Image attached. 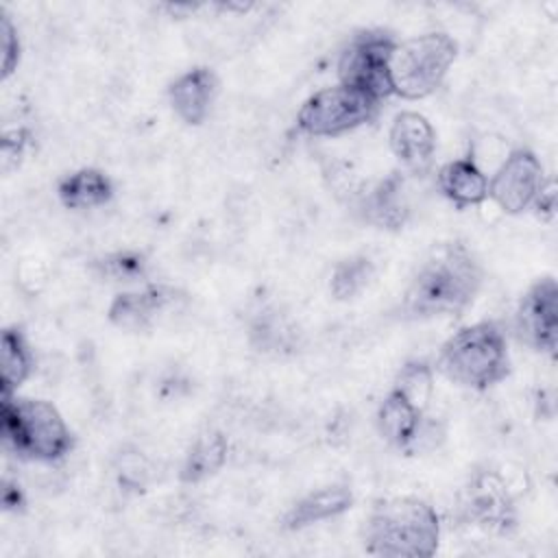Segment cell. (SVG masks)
Instances as JSON below:
<instances>
[{
    "label": "cell",
    "instance_id": "obj_9",
    "mask_svg": "<svg viewBox=\"0 0 558 558\" xmlns=\"http://www.w3.org/2000/svg\"><path fill=\"white\" fill-rule=\"evenodd\" d=\"M514 329L534 351L554 353L558 340V286L551 277L538 279L521 299Z\"/></svg>",
    "mask_w": 558,
    "mask_h": 558
},
{
    "label": "cell",
    "instance_id": "obj_2",
    "mask_svg": "<svg viewBox=\"0 0 558 558\" xmlns=\"http://www.w3.org/2000/svg\"><path fill=\"white\" fill-rule=\"evenodd\" d=\"M438 536V514L414 497L386 499L366 521V551L375 556L427 558L436 551Z\"/></svg>",
    "mask_w": 558,
    "mask_h": 558
},
{
    "label": "cell",
    "instance_id": "obj_18",
    "mask_svg": "<svg viewBox=\"0 0 558 558\" xmlns=\"http://www.w3.org/2000/svg\"><path fill=\"white\" fill-rule=\"evenodd\" d=\"M401 192V179L397 174L377 183L364 198V218L384 229H399L408 218V205Z\"/></svg>",
    "mask_w": 558,
    "mask_h": 558
},
{
    "label": "cell",
    "instance_id": "obj_5",
    "mask_svg": "<svg viewBox=\"0 0 558 558\" xmlns=\"http://www.w3.org/2000/svg\"><path fill=\"white\" fill-rule=\"evenodd\" d=\"M456 41L445 33H425L395 46L390 57L392 94L423 98L445 78L456 59Z\"/></svg>",
    "mask_w": 558,
    "mask_h": 558
},
{
    "label": "cell",
    "instance_id": "obj_23",
    "mask_svg": "<svg viewBox=\"0 0 558 558\" xmlns=\"http://www.w3.org/2000/svg\"><path fill=\"white\" fill-rule=\"evenodd\" d=\"M96 266L100 275L109 277L111 281H137L146 275V262L135 253H113L102 257Z\"/></svg>",
    "mask_w": 558,
    "mask_h": 558
},
{
    "label": "cell",
    "instance_id": "obj_17",
    "mask_svg": "<svg viewBox=\"0 0 558 558\" xmlns=\"http://www.w3.org/2000/svg\"><path fill=\"white\" fill-rule=\"evenodd\" d=\"M57 194L70 209H92L105 205L113 196V185L100 170L83 168L63 177L59 181Z\"/></svg>",
    "mask_w": 558,
    "mask_h": 558
},
{
    "label": "cell",
    "instance_id": "obj_24",
    "mask_svg": "<svg viewBox=\"0 0 558 558\" xmlns=\"http://www.w3.org/2000/svg\"><path fill=\"white\" fill-rule=\"evenodd\" d=\"M0 44H2V76H11V72L17 65L20 59V41H17V33L15 26L11 24L9 15L2 13L0 20Z\"/></svg>",
    "mask_w": 558,
    "mask_h": 558
},
{
    "label": "cell",
    "instance_id": "obj_13",
    "mask_svg": "<svg viewBox=\"0 0 558 558\" xmlns=\"http://www.w3.org/2000/svg\"><path fill=\"white\" fill-rule=\"evenodd\" d=\"M218 81L211 70L194 68L170 85V102L177 116L187 124H201L216 98Z\"/></svg>",
    "mask_w": 558,
    "mask_h": 558
},
{
    "label": "cell",
    "instance_id": "obj_19",
    "mask_svg": "<svg viewBox=\"0 0 558 558\" xmlns=\"http://www.w3.org/2000/svg\"><path fill=\"white\" fill-rule=\"evenodd\" d=\"M33 357L24 336L17 329H4L0 342V384L2 397H11L31 375Z\"/></svg>",
    "mask_w": 558,
    "mask_h": 558
},
{
    "label": "cell",
    "instance_id": "obj_26",
    "mask_svg": "<svg viewBox=\"0 0 558 558\" xmlns=\"http://www.w3.org/2000/svg\"><path fill=\"white\" fill-rule=\"evenodd\" d=\"M2 504L7 506V508H15V506H20L22 504V493L17 490V486H13V484H4V488H2Z\"/></svg>",
    "mask_w": 558,
    "mask_h": 558
},
{
    "label": "cell",
    "instance_id": "obj_25",
    "mask_svg": "<svg viewBox=\"0 0 558 558\" xmlns=\"http://www.w3.org/2000/svg\"><path fill=\"white\" fill-rule=\"evenodd\" d=\"M24 146H26V131H11V133H4V140H2V166L4 170H9V161H17L24 153Z\"/></svg>",
    "mask_w": 558,
    "mask_h": 558
},
{
    "label": "cell",
    "instance_id": "obj_3",
    "mask_svg": "<svg viewBox=\"0 0 558 558\" xmlns=\"http://www.w3.org/2000/svg\"><path fill=\"white\" fill-rule=\"evenodd\" d=\"M436 368L451 381L486 390L499 384L508 371V344L495 323H475L453 333L440 349Z\"/></svg>",
    "mask_w": 558,
    "mask_h": 558
},
{
    "label": "cell",
    "instance_id": "obj_1",
    "mask_svg": "<svg viewBox=\"0 0 558 558\" xmlns=\"http://www.w3.org/2000/svg\"><path fill=\"white\" fill-rule=\"evenodd\" d=\"M482 283V270L460 242L440 244L421 264L405 290L401 310L410 318H432L462 312Z\"/></svg>",
    "mask_w": 558,
    "mask_h": 558
},
{
    "label": "cell",
    "instance_id": "obj_12",
    "mask_svg": "<svg viewBox=\"0 0 558 558\" xmlns=\"http://www.w3.org/2000/svg\"><path fill=\"white\" fill-rule=\"evenodd\" d=\"M390 148L410 170H425L432 163L436 148L432 124L421 113L401 111L390 126Z\"/></svg>",
    "mask_w": 558,
    "mask_h": 558
},
{
    "label": "cell",
    "instance_id": "obj_21",
    "mask_svg": "<svg viewBox=\"0 0 558 558\" xmlns=\"http://www.w3.org/2000/svg\"><path fill=\"white\" fill-rule=\"evenodd\" d=\"M373 277V262L364 255L342 259L331 272V294L336 299H353Z\"/></svg>",
    "mask_w": 558,
    "mask_h": 558
},
{
    "label": "cell",
    "instance_id": "obj_4",
    "mask_svg": "<svg viewBox=\"0 0 558 558\" xmlns=\"http://www.w3.org/2000/svg\"><path fill=\"white\" fill-rule=\"evenodd\" d=\"M2 436L22 458L52 462L72 447V434L57 408L41 399L2 397Z\"/></svg>",
    "mask_w": 558,
    "mask_h": 558
},
{
    "label": "cell",
    "instance_id": "obj_20",
    "mask_svg": "<svg viewBox=\"0 0 558 558\" xmlns=\"http://www.w3.org/2000/svg\"><path fill=\"white\" fill-rule=\"evenodd\" d=\"M227 460V438L220 432H205L201 434L181 466L183 482H201L214 475Z\"/></svg>",
    "mask_w": 558,
    "mask_h": 558
},
{
    "label": "cell",
    "instance_id": "obj_15",
    "mask_svg": "<svg viewBox=\"0 0 558 558\" xmlns=\"http://www.w3.org/2000/svg\"><path fill=\"white\" fill-rule=\"evenodd\" d=\"M440 192L458 207L480 205L488 196V179L471 159H456L438 172Z\"/></svg>",
    "mask_w": 558,
    "mask_h": 558
},
{
    "label": "cell",
    "instance_id": "obj_11",
    "mask_svg": "<svg viewBox=\"0 0 558 558\" xmlns=\"http://www.w3.org/2000/svg\"><path fill=\"white\" fill-rule=\"evenodd\" d=\"M177 299V290L168 286H146L142 290L122 292L109 307V318L116 327L126 331L148 329L161 312Z\"/></svg>",
    "mask_w": 558,
    "mask_h": 558
},
{
    "label": "cell",
    "instance_id": "obj_16",
    "mask_svg": "<svg viewBox=\"0 0 558 558\" xmlns=\"http://www.w3.org/2000/svg\"><path fill=\"white\" fill-rule=\"evenodd\" d=\"M353 495L347 486H325L296 501L286 514L283 523L288 530H301L305 525L331 519L351 508Z\"/></svg>",
    "mask_w": 558,
    "mask_h": 558
},
{
    "label": "cell",
    "instance_id": "obj_7",
    "mask_svg": "<svg viewBox=\"0 0 558 558\" xmlns=\"http://www.w3.org/2000/svg\"><path fill=\"white\" fill-rule=\"evenodd\" d=\"M377 109L379 100L353 87L336 85L307 98L296 122L299 129L310 135H340L373 120Z\"/></svg>",
    "mask_w": 558,
    "mask_h": 558
},
{
    "label": "cell",
    "instance_id": "obj_10",
    "mask_svg": "<svg viewBox=\"0 0 558 558\" xmlns=\"http://www.w3.org/2000/svg\"><path fill=\"white\" fill-rule=\"evenodd\" d=\"M464 510L471 521L490 530H506L514 521L512 499L499 475L490 471L477 473L464 495Z\"/></svg>",
    "mask_w": 558,
    "mask_h": 558
},
{
    "label": "cell",
    "instance_id": "obj_14",
    "mask_svg": "<svg viewBox=\"0 0 558 558\" xmlns=\"http://www.w3.org/2000/svg\"><path fill=\"white\" fill-rule=\"evenodd\" d=\"M423 410H418L412 401H408L399 390H390L379 405L377 427L379 434L395 447L408 449L414 434L423 423Z\"/></svg>",
    "mask_w": 558,
    "mask_h": 558
},
{
    "label": "cell",
    "instance_id": "obj_6",
    "mask_svg": "<svg viewBox=\"0 0 558 558\" xmlns=\"http://www.w3.org/2000/svg\"><path fill=\"white\" fill-rule=\"evenodd\" d=\"M397 41L381 31H366L355 35L338 61L340 85L353 87L375 100L392 94L390 57Z\"/></svg>",
    "mask_w": 558,
    "mask_h": 558
},
{
    "label": "cell",
    "instance_id": "obj_8",
    "mask_svg": "<svg viewBox=\"0 0 558 558\" xmlns=\"http://www.w3.org/2000/svg\"><path fill=\"white\" fill-rule=\"evenodd\" d=\"M543 187V166L527 148L512 150L488 183V196L508 214L534 205Z\"/></svg>",
    "mask_w": 558,
    "mask_h": 558
},
{
    "label": "cell",
    "instance_id": "obj_22",
    "mask_svg": "<svg viewBox=\"0 0 558 558\" xmlns=\"http://www.w3.org/2000/svg\"><path fill=\"white\" fill-rule=\"evenodd\" d=\"M395 390H399L408 401H412L418 410L425 412L434 390L432 368L425 362H408L397 375Z\"/></svg>",
    "mask_w": 558,
    "mask_h": 558
}]
</instances>
